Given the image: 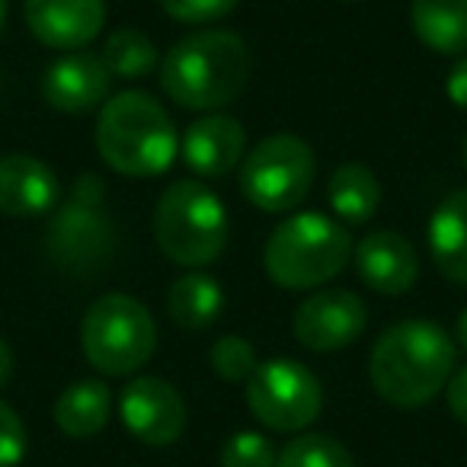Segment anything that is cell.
I'll return each mask as SVG.
<instances>
[{"label":"cell","mask_w":467,"mask_h":467,"mask_svg":"<svg viewBox=\"0 0 467 467\" xmlns=\"http://www.w3.org/2000/svg\"><path fill=\"white\" fill-rule=\"evenodd\" d=\"M231 221L221 199L202 180H176L154 208V241L170 263L199 269L227 247Z\"/></svg>","instance_id":"5b68a950"},{"label":"cell","mask_w":467,"mask_h":467,"mask_svg":"<svg viewBox=\"0 0 467 467\" xmlns=\"http://www.w3.org/2000/svg\"><path fill=\"white\" fill-rule=\"evenodd\" d=\"M429 250L439 273L454 285H467V189L451 192L429 218Z\"/></svg>","instance_id":"e0dca14e"},{"label":"cell","mask_w":467,"mask_h":467,"mask_svg":"<svg viewBox=\"0 0 467 467\" xmlns=\"http://www.w3.org/2000/svg\"><path fill=\"white\" fill-rule=\"evenodd\" d=\"M327 195L343 224H365L375 218L378 205H381V182L362 163H343L339 170H333Z\"/></svg>","instance_id":"44dd1931"},{"label":"cell","mask_w":467,"mask_h":467,"mask_svg":"<svg viewBox=\"0 0 467 467\" xmlns=\"http://www.w3.org/2000/svg\"><path fill=\"white\" fill-rule=\"evenodd\" d=\"M58 202V180L48 163L29 154L0 157V212L14 218L52 212Z\"/></svg>","instance_id":"2e32d148"},{"label":"cell","mask_w":467,"mask_h":467,"mask_svg":"<svg viewBox=\"0 0 467 467\" xmlns=\"http://www.w3.org/2000/svg\"><path fill=\"white\" fill-rule=\"evenodd\" d=\"M352 247L356 244L343 221L320 212H301L273 227L263 247V266L279 288L307 292L337 279L349 263Z\"/></svg>","instance_id":"277c9868"},{"label":"cell","mask_w":467,"mask_h":467,"mask_svg":"<svg viewBox=\"0 0 467 467\" xmlns=\"http://www.w3.org/2000/svg\"><path fill=\"white\" fill-rule=\"evenodd\" d=\"M448 99L467 112V58H458L448 71Z\"/></svg>","instance_id":"f1b7e54d"},{"label":"cell","mask_w":467,"mask_h":467,"mask_svg":"<svg viewBox=\"0 0 467 467\" xmlns=\"http://www.w3.org/2000/svg\"><path fill=\"white\" fill-rule=\"evenodd\" d=\"M254 71L247 42L231 29H202L180 39L161 61V87L192 112L224 109L241 97Z\"/></svg>","instance_id":"7a4b0ae2"},{"label":"cell","mask_w":467,"mask_h":467,"mask_svg":"<svg viewBox=\"0 0 467 467\" xmlns=\"http://www.w3.org/2000/svg\"><path fill=\"white\" fill-rule=\"evenodd\" d=\"M103 65L116 80H141L154 74L157 46L141 29H116L103 46Z\"/></svg>","instance_id":"7402d4cb"},{"label":"cell","mask_w":467,"mask_h":467,"mask_svg":"<svg viewBox=\"0 0 467 467\" xmlns=\"http://www.w3.org/2000/svg\"><path fill=\"white\" fill-rule=\"evenodd\" d=\"M250 413L273 432H301L320 416L324 390L311 368L295 358H269L247 381Z\"/></svg>","instance_id":"9c48e42d"},{"label":"cell","mask_w":467,"mask_h":467,"mask_svg":"<svg viewBox=\"0 0 467 467\" xmlns=\"http://www.w3.org/2000/svg\"><path fill=\"white\" fill-rule=\"evenodd\" d=\"M413 33L435 55L467 52V0H413Z\"/></svg>","instance_id":"ac0fdd59"},{"label":"cell","mask_w":467,"mask_h":467,"mask_svg":"<svg viewBox=\"0 0 467 467\" xmlns=\"http://www.w3.org/2000/svg\"><path fill=\"white\" fill-rule=\"evenodd\" d=\"M97 150L116 173L148 180L170 170L180 154V135L150 93L122 90L99 109Z\"/></svg>","instance_id":"3957f363"},{"label":"cell","mask_w":467,"mask_h":467,"mask_svg":"<svg viewBox=\"0 0 467 467\" xmlns=\"http://www.w3.org/2000/svg\"><path fill=\"white\" fill-rule=\"evenodd\" d=\"M458 365L454 339L432 320H400L378 337L368 358L375 390L400 410L426 407L451 381Z\"/></svg>","instance_id":"6da1fadb"},{"label":"cell","mask_w":467,"mask_h":467,"mask_svg":"<svg viewBox=\"0 0 467 467\" xmlns=\"http://www.w3.org/2000/svg\"><path fill=\"white\" fill-rule=\"evenodd\" d=\"M256 349L247 343L244 337H221L218 343L212 346V368L218 378L231 384L250 381L256 371Z\"/></svg>","instance_id":"cb8c5ba5"},{"label":"cell","mask_w":467,"mask_h":467,"mask_svg":"<svg viewBox=\"0 0 467 467\" xmlns=\"http://www.w3.org/2000/svg\"><path fill=\"white\" fill-rule=\"evenodd\" d=\"M10 375H14V352H10V346L0 339V388H7Z\"/></svg>","instance_id":"f546056e"},{"label":"cell","mask_w":467,"mask_h":467,"mask_svg":"<svg viewBox=\"0 0 467 467\" xmlns=\"http://www.w3.org/2000/svg\"><path fill=\"white\" fill-rule=\"evenodd\" d=\"M279 454H275L273 441L260 432H237L224 441L221 451V467H275Z\"/></svg>","instance_id":"d4e9b609"},{"label":"cell","mask_w":467,"mask_h":467,"mask_svg":"<svg viewBox=\"0 0 467 467\" xmlns=\"http://www.w3.org/2000/svg\"><path fill=\"white\" fill-rule=\"evenodd\" d=\"M368 324L362 298L346 288H324L298 305L292 317V330L305 349L311 352H337L346 349L362 337Z\"/></svg>","instance_id":"8fae6325"},{"label":"cell","mask_w":467,"mask_h":467,"mask_svg":"<svg viewBox=\"0 0 467 467\" xmlns=\"http://www.w3.org/2000/svg\"><path fill=\"white\" fill-rule=\"evenodd\" d=\"M349 4H352V0H349Z\"/></svg>","instance_id":"836d02e7"},{"label":"cell","mask_w":467,"mask_h":467,"mask_svg":"<svg viewBox=\"0 0 467 467\" xmlns=\"http://www.w3.org/2000/svg\"><path fill=\"white\" fill-rule=\"evenodd\" d=\"M161 7L176 23H189V26H202V23L224 20L237 0H161Z\"/></svg>","instance_id":"484cf974"},{"label":"cell","mask_w":467,"mask_h":467,"mask_svg":"<svg viewBox=\"0 0 467 467\" xmlns=\"http://www.w3.org/2000/svg\"><path fill=\"white\" fill-rule=\"evenodd\" d=\"M4 14H7V4H4V0H0V23H4Z\"/></svg>","instance_id":"1f68e13d"},{"label":"cell","mask_w":467,"mask_h":467,"mask_svg":"<svg viewBox=\"0 0 467 467\" xmlns=\"http://www.w3.org/2000/svg\"><path fill=\"white\" fill-rule=\"evenodd\" d=\"M80 346L87 362L112 378L144 368L157 349V324L131 295H103L84 314Z\"/></svg>","instance_id":"8992f818"},{"label":"cell","mask_w":467,"mask_h":467,"mask_svg":"<svg viewBox=\"0 0 467 467\" xmlns=\"http://www.w3.org/2000/svg\"><path fill=\"white\" fill-rule=\"evenodd\" d=\"M182 161L195 176H208V180H221L241 163L244 150H247V131L237 119L231 116H205L195 119L186 131H182Z\"/></svg>","instance_id":"9a60e30c"},{"label":"cell","mask_w":467,"mask_h":467,"mask_svg":"<svg viewBox=\"0 0 467 467\" xmlns=\"http://www.w3.org/2000/svg\"><path fill=\"white\" fill-rule=\"evenodd\" d=\"M26 26L42 46L80 52L106 26L103 0H26Z\"/></svg>","instance_id":"7c38bea8"},{"label":"cell","mask_w":467,"mask_h":467,"mask_svg":"<svg viewBox=\"0 0 467 467\" xmlns=\"http://www.w3.org/2000/svg\"><path fill=\"white\" fill-rule=\"evenodd\" d=\"M314 186V150L298 135H269L241 163V192L260 212L298 208Z\"/></svg>","instance_id":"ba28073f"},{"label":"cell","mask_w":467,"mask_h":467,"mask_svg":"<svg viewBox=\"0 0 467 467\" xmlns=\"http://www.w3.org/2000/svg\"><path fill=\"white\" fill-rule=\"evenodd\" d=\"M170 317L176 327L189 333H202L221 317L224 307V292L221 285L205 273H186L170 285Z\"/></svg>","instance_id":"ffe728a7"},{"label":"cell","mask_w":467,"mask_h":467,"mask_svg":"<svg viewBox=\"0 0 467 467\" xmlns=\"http://www.w3.org/2000/svg\"><path fill=\"white\" fill-rule=\"evenodd\" d=\"M275 467H356V461L346 451L343 441H337L333 435L305 432V435H295L282 448Z\"/></svg>","instance_id":"603a6c76"},{"label":"cell","mask_w":467,"mask_h":467,"mask_svg":"<svg viewBox=\"0 0 467 467\" xmlns=\"http://www.w3.org/2000/svg\"><path fill=\"white\" fill-rule=\"evenodd\" d=\"M109 410V388L103 381H97V378H80V381L67 384L58 400H55V422L71 439H90V435L106 429Z\"/></svg>","instance_id":"d6986e66"},{"label":"cell","mask_w":467,"mask_h":467,"mask_svg":"<svg viewBox=\"0 0 467 467\" xmlns=\"http://www.w3.org/2000/svg\"><path fill=\"white\" fill-rule=\"evenodd\" d=\"M103 202V180L97 173H84L74 182L71 199L55 208L46 234V250L67 273H90L103 266L116 250V224Z\"/></svg>","instance_id":"52a82bcc"},{"label":"cell","mask_w":467,"mask_h":467,"mask_svg":"<svg viewBox=\"0 0 467 467\" xmlns=\"http://www.w3.org/2000/svg\"><path fill=\"white\" fill-rule=\"evenodd\" d=\"M461 157H464V170H467V138H464V154H461Z\"/></svg>","instance_id":"d6a6232c"},{"label":"cell","mask_w":467,"mask_h":467,"mask_svg":"<svg viewBox=\"0 0 467 467\" xmlns=\"http://www.w3.org/2000/svg\"><path fill=\"white\" fill-rule=\"evenodd\" d=\"M445 390H448V410H451V416L467 426V365L464 368H454Z\"/></svg>","instance_id":"83f0119b"},{"label":"cell","mask_w":467,"mask_h":467,"mask_svg":"<svg viewBox=\"0 0 467 467\" xmlns=\"http://www.w3.org/2000/svg\"><path fill=\"white\" fill-rule=\"evenodd\" d=\"M352 260H356L362 282L378 295L410 292L420 275L413 244L397 231H368L352 247Z\"/></svg>","instance_id":"5bb4252c"},{"label":"cell","mask_w":467,"mask_h":467,"mask_svg":"<svg viewBox=\"0 0 467 467\" xmlns=\"http://www.w3.org/2000/svg\"><path fill=\"white\" fill-rule=\"evenodd\" d=\"M454 337H458V343L464 346V352H467V307L458 314V324H454Z\"/></svg>","instance_id":"4dcf8cb0"},{"label":"cell","mask_w":467,"mask_h":467,"mask_svg":"<svg viewBox=\"0 0 467 467\" xmlns=\"http://www.w3.org/2000/svg\"><path fill=\"white\" fill-rule=\"evenodd\" d=\"M29 435L10 403L0 400V467H16L26 458Z\"/></svg>","instance_id":"4316f807"},{"label":"cell","mask_w":467,"mask_h":467,"mask_svg":"<svg viewBox=\"0 0 467 467\" xmlns=\"http://www.w3.org/2000/svg\"><path fill=\"white\" fill-rule=\"evenodd\" d=\"M109 71L103 58L93 52H67L58 61H52L42 78V97L52 109L80 116L106 103L109 97Z\"/></svg>","instance_id":"4fadbf2b"},{"label":"cell","mask_w":467,"mask_h":467,"mask_svg":"<svg viewBox=\"0 0 467 467\" xmlns=\"http://www.w3.org/2000/svg\"><path fill=\"white\" fill-rule=\"evenodd\" d=\"M119 413L141 445L167 448L186 432V400L163 378H135L119 397Z\"/></svg>","instance_id":"30bf717a"}]
</instances>
